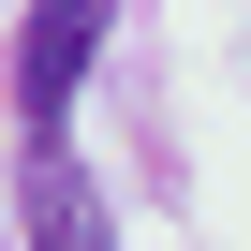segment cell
Listing matches in <instances>:
<instances>
[{
    "mask_svg": "<svg viewBox=\"0 0 251 251\" xmlns=\"http://www.w3.org/2000/svg\"><path fill=\"white\" fill-rule=\"evenodd\" d=\"M103 15L118 0H30V30H15V118H30V148H59V118L103 59Z\"/></svg>",
    "mask_w": 251,
    "mask_h": 251,
    "instance_id": "obj_1",
    "label": "cell"
},
{
    "mask_svg": "<svg viewBox=\"0 0 251 251\" xmlns=\"http://www.w3.org/2000/svg\"><path fill=\"white\" fill-rule=\"evenodd\" d=\"M15 251H118L74 148H30V163H15Z\"/></svg>",
    "mask_w": 251,
    "mask_h": 251,
    "instance_id": "obj_2",
    "label": "cell"
}]
</instances>
